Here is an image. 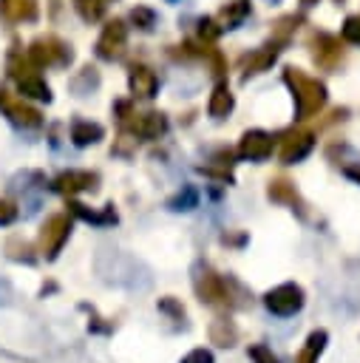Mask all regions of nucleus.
<instances>
[{
  "instance_id": "19",
  "label": "nucleus",
  "mask_w": 360,
  "mask_h": 363,
  "mask_svg": "<svg viewBox=\"0 0 360 363\" xmlns=\"http://www.w3.org/2000/svg\"><path fill=\"white\" fill-rule=\"evenodd\" d=\"M232 105H235V99H232L230 88H227V85H215V91L210 94V105H207L210 116H213V119H224V116L232 111Z\"/></svg>"
},
{
  "instance_id": "32",
  "label": "nucleus",
  "mask_w": 360,
  "mask_h": 363,
  "mask_svg": "<svg viewBox=\"0 0 360 363\" xmlns=\"http://www.w3.org/2000/svg\"><path fill=\"white\" fill-rule=\"evenodd\" d=\"M343 37H346L349 43H357V45H360V17H349V20H346Z\"/></svg>"
},
{
  "instance_id": "33",
  "label": "nucleus",
  "mask_w": 360,
  "mask_h": 363,
  "mask_svg": "<svg viewBox=\"0 0 360 363\" xmlns=\"http://www.w3.org/2000/svg\"><path fill=\"white\" fill-rule=\"evenodd\" d=\"M198 31H201V37H218V34H221V26H218L215 20H210V17H204V20L198 23Z\"/></svg>"
},
{
  "instance_id": "22",
  "label": "nucleus",
  "mask_w": 360,
  "mask_h": 363,
  "mask_svg": "<svg viewBox=\"0 0 360 363\" xmlns=\"http://www.w3.org/2000/svg\"><path fill=\"white\" fill-rule=\"evenodd\" d=\"M17 88H20V94L23 96H34V99H51V91H48V85L37 77V74H26V77H20L17 79Z\"/></svg>"
},
{
  "instance_id": "37",
  "label": "nucleus",
  "mask_w": 360,
  "mask_h": 363,
  "mask_svg": "<svg viewBox=\"0 0 360 363\" xmlns=\"http://www.w3.org/2000/svg\"><path fill=\"white\" fill-rule=\"evenodd\" d=\"M303 3H306V6H312V3H317V0H303Z\"/></svg>"
},
{
  "instance_id": "5",
  "label": "nucleus",
  "mask_w": 360,
  "mask_h": 363,
  "mask_svg": "<svg viewBox=\"0 0 360 363\" xmlns=\"http://www.w3.org/2000/svg\"><path fill=\"white\" fill-rule=\"evenodd\" d=\"M0 111L9 116V122H14L17 128H40L43 125V113L31 105H26L23 99L0 91Z\"/></svg>"
},
{
  "instance_id": "2",
  "label": "nucleus",
  "mask_w": 360,
  "mask_h": 363,
  "mask_svg": "<svg viewBox=\"0 0 360 363\" xmlns=\"http://www.w3.org/2000/svg\"><path fill=\"white\" fill-rule=\"evenodd\" d=\"M230 286H232V281L221 278L213 267H207L201 261L193 267V289H196L201 303H207V306H238Z\"/></svg>"
},
{
  "instance_id": "38",
  "label": "nucleus",
  "mask_w": 360,
  "mask_h": 363,
  "mask_svg": "<svg viewBox=\"0 0 360 363\" xmlns=\"http://www.w3.org/2000/svg\"><path fill=\"white\" fill-rule=\"evenodd\" d=\"M269 3H278V0H269Z\"/></svg>"
},
{
  "instance_id": "25",
  "label": "nucleus",
  "mask_w": 360,
  "mask_h": 363,
  "mask_svg": "<svg viewBox=\"0 0 360 363\" xmlns=\"http://www.w3.org/2000/svg\"><path fill=\"white\" fill-rule=\"evenodd\" d=\"M96 85H99V77H96V71H94V68H82V71H79V77H74V79H71V88L77 91V96L91 94V88H96Z\"/></svg>"
},
{
  "instance_id": "36",
  "label": "nucleus",
  "mask_w": 360,
  "mask_h": 363,
  "mask_svg": "<svg viewBox=\"0 0 360 363\" xmlns=\"http://www.w3.org/2000/svg\"><path fill=\"white\" fill-rule=\"evenodd\" d=\"M343 173H346L349 179H354V182H360V167H351V164H349V167H343Z\"/></svg>"
},
{
  "instance_id": "21",
  "label": "nucleus",
  "mask_w": 360,
  "mask_h": 363,
  "mask_svg": "<svg viewBox=\"0 0 360 363\" xmlns=\"http://www.w3.org/2000/svg\"><path fill=\"white\" fill-rule=\"evenodd\" d=\"M0 11L9 20H34L37 17V0H0Z\"/></svg>"
},
{
  "instance_id": "8",
  "label": "nucleus",
  "mask_w": 360,
  "mask_h": 363,
  "mask_svg": "<svg viewBox=\"0 0 360 363\" xmlns=\"http://www.w3.org/2000/svg\"><path fill=\"white\" fill-rule=\"evenodd\" d=\"M312 147H315V133L312 130H298V133H292V136L283 139V145H281V162L283 164H295V162L306 159L312 153Z\"/></svg>"
},
{
  "instance_id": "34",
  "label": "nucleus",
  "mask_w": 360,
  "mask_h": 363,
  "mask_svg": "<svg viewBox=\"0 0 360 363\" xmlns=\"http://www.w3.org/2000/svg\"><path fill=\"white\" fill-rule=\"evenodd\" d=\"M130 147H133V139H130V136H119V147H113V153L128 156V153H130Z\"/></svg>"
},
{
  "instance_id": "16",
  "label": "nucleus",
  "mask_w": 360,
  "mask_h": 363,
  "mask_svg": "<svg viewBox=\"0 0 360 363\" xmlns=\"http://www.w3.org/2000/svg\"><path fill=\"white\" fill-rule=\"evenodd\" d=\"M326 340H329L326 329H315V332L306 337L303 349L295 354V363H317V357H320L323 349H326Z\"/></svg>"
},
{
  "instance_id": "35",
  "label": "nucleus",
  "mask_w": 360,
  "mask_h": 363,
  "mask_svg": "<svg viewBox=\"0 0 360 363\" xmlns=\"http://www.w3.org/2000/svg\"><path fill=\"white\" fill-rule=\"evenodd\" d=\"M221 241H224V244H244V241H247V235H244V233H241V235H224Z\"/></svg>"
},
{
  "instance_id": "12",
  "label": "nucleus",
  "mask_w": 360,
  "mask_h": 363,
  "mask_svg": "<svg viewBox=\"0 0 360 363\" xmlns=\"http://www.w3.org/2000/svg\"><path fill=\"white\" fill-rule=\"evenodd\" d=\"M266 196H269L272 201L289 204L292 210H298L300 216H306V204H303V199L298 196V190H295V184H292L289 179H272L269 187H266Z\"/></svg>"
},
{
  "instance_id": "39",
  "label": "nucleus",
  "mask_w": 360,
  "mask_h": 363,
  "mask_svg": "<svg viewBox=\"0 0 360 363\" xmlns=\"http://www.w3.org/2000/svg\"><path fill=\"white\" fill-rule=\"evenodd\" d=\"M170 3H179V0H170Z\"/></svg>"
},
{
  "instance_id": "13",
  "label": "nucleus",
  "mask_w": 360,
  "mask_h": 363,
  "mask_svg": "<svg viewBox=\"0 0 360 363\" xmlns=\"http://www.w3.org/2000/svg\"><path fill=\"white\" fill-rule=\"evenodd\" d=\"M128 82H130V91H133V96H142V99H150V96H156L159 79H156V74H153L147 65H133V68H130V77H128Z\"/></svg>"
},
{
  "instance_id": "15",
  "label": "nucleus",
  "mask_w": 360,
  "mask_h": 363,
  "mask_svg": "<svg viewBox=\"0 0 360 363\" xmlns=\"http://www.w3.org/2000/svg\"><path fill=\"white\" fill-rule=\"evenodd\" d=\"M207 335H210V343H215L221 349H232L238 343V326L232 320H227V318L213 320L210 329H207Z\"/></svg>"
},
{
  "instance_id": "27",
  "label": "nucleus",
  "mask_w": 360,
  "mask_h": 363,
  "mask_svg": "<svg viewBox=\"0 0 360 363\" xmlns=\"http://www.w3.org/2000/svg\"><path fill=\"white\" fill-rule=\"evenodd\" d=\"M247 354H249L252 363H281V360L272 354V349H269L266 343H252V346L247 349Z\"/></svg>"
},
{
  "instance_id": "6",
  "label": "nucleus",
  "mask_w": 360,
  "mask_h": 363,
  "mask_svg": "<svg viewBox=\"0 0 360 363\" xmlns=\"http://www.w3.org/2000/svg\"><path fill=\"white\" fill-rule=\"evenodd\" d=\"M28 60L34 65H57V62H71V48H65L60 40L54 37H40L31 43L28 48Z\"/></svg>"
},
{
  "instance_id": "23",
  "label": "nucleus",
  "mask_w": 360,
  "mask_h": 363,
  "mask_svg": "<svg viewBox=\"0 0 360 363\" xmlns=\"http://www.w3.org/2000/svg\"><path fill=\"white\" fill-rule=\"evenodd\" d=\"M167 207L173 210V213H187V210H193V207H198V190L196 187H181L170 201H167Z\"/></svg>"
},
{
  "instance_id": "4",
  "label": "nucleus",
  "mask_w": 360,
  "mask_h": 363,
  "mask_svg": "<svg viewBox=\"0 0 360 363\" xmlns=\"http://www.w3.org/2000/svg\"><path fill=\"white\" fill-rule=\"evenodd\" d=\"M303 303H306V295H303V289H300L298 284H292V281L278 284V286H272V289L264 295V306H266L272 315H278V318H289V315L300 312Z\"/></svg>"
},
{
  "instance_id": "9",
  "label": "nucleus",
  "mask_w": 360,
  "mask_h": 363,
  "mask_svg": "<svg viewBox=\"0 0 360 363\" xmlns=\"http://www.w3.org/2000/svg\"><path fill=\"white\" fill-rule=\"evenodd\" d=\"M125 40H128L125 23L113 20V23H108V26H105V31H102V37H99V43H96V54H99L102 60H113V57H119V54H122Z\"/></svg>"
},
{
  "instance_id": "1",
  "label": "nucleus",
  "mask_w": 360,
  "mask_h": 363,
  "mask_svg": "<svg viewBox=\"0 0 360 363\" xmlns=\"http://www.w3.org/2000/svg\"><path fill=\"white\" fill-rule=\"evenodd\" d=\"M283 82L295 94V119H309V116H315L326 105V88H323V82L306 77L303 71L286 68L283 71Z\"/></svg>"
},
{
  "instance_id": "10",
  "label": "nucleus",
  "mask_w": 360,
  "mask_h": 363,
  "mask_svg": "<svg viewBox=\"0 0 360 363\" xmlns=\"http://www.w3.org/2000/svg\"><path fill=\"white\" fill-rule=\"evenodd\" d=\"M238 153L249 162H261L272 153V136L266 130H247L241 136V145H238Z\"/></svg>"
},
{
  "instance_id": "29",
  "label": "nucleus",
  "mask_w": 360,
  "mask_h": 363,
  "mask_svg": "<svg viewBox=\"0 0 360 363\" xmlns=\"http://www.w3.org/2000/svg\"><path fill=\"white\" fill-rule=\"evenodd\" d=\"M17 216H20L17 204H14V201H9V199H0V227L14 224V221H17Z\"/></svg>"
},
{
  "instance_id": "24",
  "label": "nucleus",
  "mask_w": 360,
  "mask_h": 363,
  "mask_svg": "<svg viewBox=\"0 0 360 363\" xmlns=\"http://www.w3.org/2000/svg\"><path fill=\"white\" fill-rule=\"evenodd\" d=\"M247 11H249V3L247 0H235V3H230L227 9H221V28H235L244 17H247Z\"/></svg>"
},
{
  "instance_id": "3",
  "label": "nucleus",
  "mask_w": 360,
  "mask_h": 363,
  "mask_svg": "<svg viewBox=\"0 0 360 363\" xmlns=\"http://www.w3.org/2000/svg\"><path fill=\"white\" fill-rule=\"evenodd\" d=\"M71 235V218L57 213V216H48L45 224L40 227V238H37V247H40V255L45 261H54L60 255V250L65 247Z\"/></svg>"
},
{
  "instance_id": "7",
  "label": "nucleus",
  "mask_w": 360,
  "mask_h": 363,
  "mask_svg": "<svg viewBox=\"0 0 360 363\" xmlns=\"http://www.w3.org/2000/svg\"><path fill=\"white\" fill-rule=\"evenodd\" d=\"M96 182H99V176L91 173V170H65V173H60V176L51 182V187H54L57 193H62V196H74V193H79V190H94Z\"/></svg>"
},
{
  "instance_id": "26",
  "label": "nucleus",
  "mask_w": 360,
  "mask_h": 363,
  "mask_svg": "<svg viewBox=\"0 0 360 363\" xmlns=\"http://www.w3.org/2000/svg\"><path fill=\"white\" fill-rule=\"evenodd\" d=\"M74 6H77V11H79V17L82 20H99L102 14H105V3L102 0H74Z\"/></svg>"
},
{
  "instance_id": "20",
  "label": "nucleus",
  "mask_w": 360,
  "mask_h": 363,
  "mask_svg": "<svg viewBox=\"0 0 360 363\" xmlns=\"http://www.w3.org/2000/svg\"><path fill=\"white\" fill-rule=\"evenodd\" d=\"M68 210H71V216H77V218H82V221H91V224H113V221H116V213H113L111 204L105 207V213H96V210H88L85 204L68 199Z\"/></svg>"
},
{
  "instance_id": "17",
  "label": "nucleus",
  "mask_w": 360,
  "mask_h": 363,
  "mask_svg": "<svg viewBox=\"0 0 360 363\" xmlns=\"http://www.w3.org/2000/svg\"><path fill=\"white\" fill-rule=\"evenodd\" d=\"M275 54H278V45L275 43H269V45L247 54L244 57V74H261V71H266L275 62Z\"/></svg>"
},
{
  "instance_id": "31",
  "label": "nucleus",
  "mask_w": 360,
  "mask_h": 363,
  "mask_svg": "<svg viewBox=\"0 0 360 363\" xmlns=\"http://www.w3.org/2000/svg\"><path fill=\"white\" fill-rule=\"evenodd\" d=\"M179 363H215V357H213V352L210 349H204V346H198V349H193V352H187Z\"/></svg>"
},
{
  "instance_id": "30",
  "label": "nucleus",
  "mask_w": 360,
  "mask_h": 363,
  "mask_svg": "<svg viewBox=\"0 0 360 363\" xmlns=\"http://www.w3.org/2000/svg\"><path fill=\"white\" fill-rule=\"evenodd\" d=\"M159 312H167V315H173L176 320H181L184 318V306L176 301V298H159Z\"/></svg>"
},
{
  "instance_id": "14",
  "label": "nucleus",
  "mask_w": 360,
  "mask_h": 363,
  "mask_svg": "<svg viewBox=\"0 0 360 363\" xmlns=\"http://www.w3.org/2000/svg\"><path fill=\"white\" fill-rule=\"evenodd\" d=\"M105 136V128L99 122H88V119H77L71 125V142L77 147H85V145H96L99 139Z\"/></svg>"
},
{
  "instance_id": "28",
  "label": "nucleus",
  "mask_w": 360,
  "mask_h": 363,
  "mask_svg": "<svg viewBox=\"0 0 360 363\" xmlns=\"http://www.w3.org/2000/svg\"><path fill=\"white\" fill-rule=\"evenodd\" d=\"M130 20H133L139 28H153V23H156V14H153L150 9H145V6H136V9L130 11Z\"/></svg>"
},
{
  "instance_id": "18",
  "label": "nucleus",
  "mask_w": 360,
  "mask_h": 363,
  "mask_svg": "<svg viewBox=\"0 0 360 363\" xmlns=\"http://www.w3.org/2000/svg\"><path fill=\"white\" fill-rule=\"evenodd\" d=\"M315 60L320 65L332 68L340 60V43L334 37H329V34H317V40H315Z\"/></svg>"
},
{
  "instance_id": "11",
  "label": "nucleus",
  "mask_w": 360,
  "mask_h": 363,
  "mask_svg": "<svg viewBox=\"0 0 360 363\" xmlns=\"http://www.w3.org/2000/svg\"><path fill=\"white\" fill-rule=\"evenodd\" d=\"M133 119H128V125H130V130L139 136V139H159L164 130H167V119L162 116V113H153V111H147V113H130Z\"/></svg>"
}]
</instances>
